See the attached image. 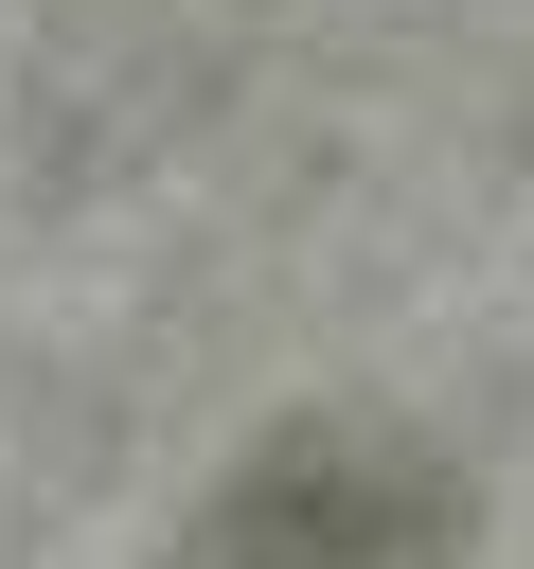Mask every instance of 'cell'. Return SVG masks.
Instances as JSON below:
<instances>
[{
	"mask_svg": "<svg viewBox=\"0 0 534 569\" xmlns=\"http://www.w3.org/2000/svg\"><path fill=\"white\" fill-rule=\"evenodd\" d=\"M160 569H463V480L356 409H303L160 533Z\"/></svg>",
	"mask_w": 534,
	"mask_h": 569,
	"instance_id": "1",
	"label": "cell"
}]
</instances>
